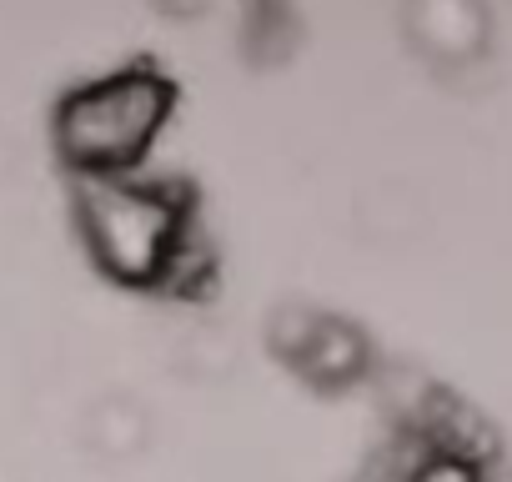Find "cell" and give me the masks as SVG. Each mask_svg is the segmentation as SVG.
<instances>
[{
	"label": "cell",
	"mask_w": 512,
	"mask_h": 482,
	"mask_svg": "<svg viewBox=\"0 0 512 482\" xmlns=\"http://www.w3.org/2000/svg\"><path fill=\"white\" fill-rule=\"evenodd\" d=\"M407 482H482V467H477L472 457H462V452L442 447V452L422 457V462L407 472Z\"/></svg>",
	"instance_id": "cell-3"
},
{
	"label": "cell",
	"mask_w": 512,
	"mask_h": 482,
	"mask_svg": "<svg viewBox=\"0 0 512 482\" xmlns=\"http://www.w3.org/2000/svg\"><path fill=\"white\" fill-rule=\"evenodd\" d=\"M81 216L96 257L106 272L126 282L161 277L166 262L181 247V211L166 191L141 186L131 176H86L81 186Z\"/></svg>",
	"instance_id": "cell-1"
},
{
	"label": "cell",
	"mask_w": 512,
	"mask_h": 482,
	"mask_svg": "<svg viewBox=\"0 0 512 482\" xmlns=\"http://www.w3.org/2000/svg\"><path fill=\"white\" fill-rule=\"evenodd\" d=\"M161 111L166 91L151 76H116L86 86L61 106V151L91 176H116L151 141Z\"/></svg>",
	"instance_id": "cell-2"
}]
</instances>
